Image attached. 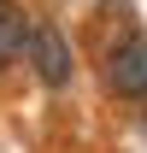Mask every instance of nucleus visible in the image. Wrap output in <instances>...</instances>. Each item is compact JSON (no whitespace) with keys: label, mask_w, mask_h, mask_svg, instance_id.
<instances>
[{"label":"nucleus","mask_w":147,"mask_h":153,"mask_svg":"<svg viewBox=\"0 0 147 153\" xmlns=\"http://www.w3.org/2000/svg\"><path fill=\"white\" fill-rule=\"evenodd\" d=\"M106 88L124 100H147V36L129 30L106 47Z\"/></svg>","instance_id":"obj_1"},{"label":"nucleus","mask_w":147,"mask_h":153,"mask_svg":"<svg viewBox=\"0 0 147 153\" xmlns=\"http://www.w3.org/2000/svg\"><path fill=\"white\" fill-rule=\"evenodd\" d=\"M30 65H36V76L47 82V88H71L76 76V53L71 41H65V30L47 18H36V36H30Z\"/></svg>","instance_id":"obj_2"},{"label":"nucleus","mask_w":147,"mask_h":153,"mask_svg":"<svg viewBox=\"0 0 147 153\" xmlns=\"http://www.w3.org/2000/svg\"><path fill=\"white\" fill-rule=\"evenodd\" d=\"M30 36H36V18L18 0H0V71H12L18 59H30Z\"/></svg>","instance_id":"obj_3"}]
</instances>
